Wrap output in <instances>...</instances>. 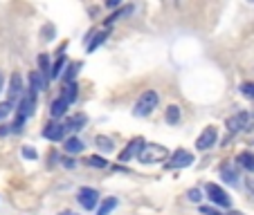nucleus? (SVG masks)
<instances>
[{"mask_svg": "<svg viewBox=\"0 0 254 215\" xmlns=\"http://www.w3.org/2000/svg\"><path fill=\"white\" fill-rule=\"evenodd\" d=\"M169 157H171V155H169V150L164 148V146L146 141L144 143V148H142V153L137 155V162H142V164H160V162H167Z\"/></svg>", "mask_w": 254, "mask_h": 215, "instance_id": "f257e3e1", "label": "nucleus"}, {"mask_svg": "<svg viewBox=\"0 0 254 215\" xmlns=\"http://www.w3.org/2000/svg\"><path fill=\"white\" fill-rule=\"evenodd\" d=\"M158 103H160L158 92H155V90H146V92H144V94L137 99V103H135L133 115H135V117H149L151 112L158 108Z\"/></svg>", "mask_w": 254, "mask_h": 215, "instance_id": "f03ea898", "label": "nucleus"}, {"mask_svg": "<svg viewBox=\"0 0 254 215\" xmlns=\"http://www.w3.org/2000/svg\"><path fill=\"white\" fill-rule=\"evenodd\" d=\"M77 202H79V206H81V209H86V211H95L97 206H99V191H97V188H90V186L79 188V193H77Z\"/></svg>", "mask_w": 254, "mask_h": 215, "instance_id": "7ed1b4c3", "label": "nucleus"}, {"mask_svg": "<svg viewBox=\"0 0 254 215\" xmlns=\"http://www.w3.org/2000/svg\"><path fill=\"white\" fill-rule=\"evenodd\" d=\"M205 193H207V197L211 200V204H214V206H221V209H230V206H232L230 195H227V193L223 191L218 184H207Z\"/></svg>", "mask_w": 254, "mask_h": 215, "instance_id": "20e7f679", "label": "nucleus"}, {"mask_svg": "<svg viewBox=\"0 0 254 215\" xmlns=\"http://www.w3.org/2000/svg\"><path fill=\"white\" fill-rule=\"evenodd\" d=\"M25 86H23V77L20 74H11V79H9V90H7V101H9L11 105H18V101L25 96Z\"/></svg>", "mask_w": 254, "mask_h": 215, "instance_id": "39448f33", "label": "nucleus"}, {"mask_svg": "<svg viewBox=\"0 0 254 215\" xmlns=\"http://www.w3.org/2000/svg\"><path fill=\"white\" fill-rule=\"evenodd\" d=\"M216 141H218V130H216V126H207V128L198 134L196 148L198 150H209V148L216 146Z\"/></svg>", "mask_w": 254, "mask_h": 215, "instance_id": "423d86ee", "label": "nucleus"}, {"mask_svg": "<svg viewBox=\"0 0 254 215\" xmlns=\"http://www.w3.org/2000/svg\"><path fill=\"white\" fill-rule=\"evenodd\" d=\"M167 162H169L167 168H187V166H191L193 164V155L189 153V150H185V148H178L176 153L167 159Z\"/></svg>", "mask_w": 254, "mask_h": 215, "instance_id": "0eeeda50", "label": "nucleus"}, {"mask_svg": "<svg viewBox=\"0 0 254 215\" xmlns=\"http://www.w3.org/2000/svg\"><path fill=\"white\" fill-rule=\"evenodd\" d=\"M65 134H67L65 124H59V119L50 121V124L43 128V137L50 139V141H63V139H65Z\"/></svg>", "mask_w": 254, "mask_h": 215, "instance_id": "6e6552de", "label": "nucleus"}, {"mask_svg": "<svg viewBox=\"0 0 254 215\" xmlns=\"http://www.w3.org/2000/svg\"><path fill=\"white\" fill-rule=\"evenodd\" d=\"M34 110H36V96L34 94H27L25 92V96L18 101V105H16V115L25 117V119H29V117L34 115Z\"/></svg>", "mask_w": 254, "mask_h": 215, "instance_id": "1a4fd4ad", "label": "nucleus"}, {"mask_svg": "<svg viewBox=\"0 0 254 215\" xmlns=\"http://www.w3.org/2000/svg\"><path fill=\"white\" fill-rule=\"evenodd\" d=\"M144 143H146V141H144V139H139V137H137V139H133V141H130L128 146H126V148L120 153V162H122V164H126V162H130V159H135L139 153H142Z\"/></svg>", "mask_w": 254, "mask_h": 215, "instance_id": "9d476101", "label": "nucleus"}, {"mask_svg": "<svg viewBox=\"0 0 254 215\" xmlns=\"http://www.w3.org/2000/svg\"><path fill=\"white\" fill-rule=\"evenodd\" d=\"M250 121V112H236L234 117H230L227 119V130L230 132H241V130H245V126H248Z\"/></svg>", "mask_w": 254, "mask_h": 215, "instance_id": "9b49d317", "label": "nucleus"}, {"mask_svg": "<svg viewBox=\"0 0 254 215\" xmlns=\"http://www.w3.org/2000/svg\"><path fill=\"white\" fill-rule=\"evenodd\" d=\"M221 179L225 184H232V186H239L241 184V175L234 168V164H223L221 166Z\"/></svg>", "mask_w": 254, "mask_h": 215, "instance_id": "f8f14e48", "label": "nucleus"}, {"mask_svg": "<svg viewBox=\"0 0 254 215\" xmlns=\"http://www.w3.org/2000/svg\"><path fill=\"white\" fill-rule=\"evenodd\" d=\"M67 108H70V103H67V99L63 94H59L57 99L50 103V115H52V119H61L63 115L67 112Z\"/></svg>", "mask_w": 254, "mask_h": 215, "instance_id": "ddd939ff", "label": "nucleus"}, {"mask_svg": "<svg viewBox=\"0 0 254 215\" xmlns=\"http://www.w3.org/2000/svg\"><path fill=\"white\" fill-rule=\"evenodd\" d=\"M83 148H86V143H83L79 137H74V134L63 139V150H65L67 155H77V153H81Z\"/></svg>", "mask_w": 254, "mask_h": 215, "instance_id": "4468645a", "label": "nucleus"}, {"mask_svg": "<svg viewBox=\"0 0 254 215\" xmlns=\"http://www.w3.org/2000/svg\"><path fill=\"white\" fill-rule=\"evenodd\" d=\"M83 126H86V115H74V117H70V119L65 121V130L70 134H77Z\"/></svg>", "mask_w": 254, "mask_h": 215, "instance_id": "2eb2a0df", "label": "nucleus"}, {"mask_svg": "<svg viewBox=\"0 0 254 215\" xmlns=\"http://www.w3.org/2000/svg\"><path fill=\"white\" fill-rule=\"evenodd\" d=\"M108 36H111V32H95V36H92L90 41H88V54H92L97 47H101V45L108 41Z\"/></svg>", "mask_w": 254, "mask_h": 215, "instance_id": "dca6fc26", "label": "nucleus"}, {"mask_svg": "<svg viewBox=\"0 0 254 215\" xmlns=\"http://www.w3.org/2000/svg\"><path fill=\"white\" fill-rule=\"evenodd\" d=\"M79 70H81V63H79V61L67 63V65H65V72H63V77H61L63 83H74V79H77Z\"/></svg>", "mask_w": 254, "mask_h": 215, "instance_id": "f3484780", "label": "nucleus"}, {"mask_svg": "<svg viewBox=\"0 0 254 215\" xmlns=\"http://www.w3.org/2000/svg\"><path fill=\"white\" fill-rule=\"evenodd\" d=\"M236 164H239L241 168H245V171L254 172V153H250V150L239 153V155H236Z\"/></svg>", "mask_w": 254, "mask_h": 215, "instance_id": "a211bd4d", "label": "nucleus"}, {"mask_svg": "<svg viewBox=\"0 0 254 215\" xmlns=\"http://www.w3.org/2000/svg\"><path fill=\"white\" fill-rule=\"evenodd\" d=\"M95 146L101 150V153H106V155H111L113 150H115V141H113L111 137H104V134L95 137Z\"/></svg>", "mask_w": 254, "mask_h": 215, "instance_id": "6ab92c4d", "label": "nucleus"}, {"mask_svg": "<svg viewBox=\"0 0 254 215\" xmlns=\"http://www.w3.org/2000/svg\"><path fill=\"white\" fill-rule=\"evenodd\" d=\"M65 56H57V61L52 63V70H50V79H61L63 77V72H65Z\"/></svg>", "mask_w": 254, "mask_h": 215, "instance_id": "aec40b11", "label": "nucleus"}, {"mask_svg": "<svg viewBox=\"0 0 254 215\" xmlns=\"http://www.w3.org/2000/svg\"><path fill=\"white\" fill-rule=\"evenodd\" d=\"M117 204H120V202H117V197H106V200L97 206V215H111L113 211H115Z\"/></svg>", "mask_w": 254, "mask_h": 215, "instance_id": "412c9836", "label": "nucleus"}, {"mask_svg": "<svg viewBox=\"0 0 254 215\" xmlns=\"http://www.w3.org/2000/svg\"><path fill=\"white\" fill-rule=\"evenodd\" d=\"M61 94L65 96L67 103L72 105L74 101H77V96H79V86H77V83H65V87L61 90Z\"/></svg>", "mask_w": 254, "mask_h": 215, "instance_id": "4be33fe9", "label": "nucleus"}, {"mask_svg": "<svg viewBox=\"0 0 254 215\" xmlns=\"http://www.w3.org/2000/svg\"><path fill=\"white\" fill-rule=\"evenodd\" d=\"M164 119H167L169 126H178L180 124V108L178 105H169L167 112H164Z\"/></svg>", "mask_w": 254, "mask_h": 215, "instance_id": "5701e85b", "label": "nucleus"}, {"mask_svg": "<svg viewBox=\"0 0 254 215\" xmlns=\"http://www.w3.org/2000/svg\"><path fill=\"white\" fill-rule=\"evenodd\" d=\"M130 14H133V7H120V9H117L115 11V14H111V16H108V18H106L104 20V23L106 25H113V23H115V20H120V18H124V16H130Z\"/></svg>", "mask_w": 254, "mask_h": 215, "instance_id": "b1692460", "label": "nucleus"}, {"mask_svg": "<svg viewBox=\"0 0 254 215\" xmlns=\"http://www.w3.org/2000/svg\"><path fill=\"white\" fill-rule=\"evenodd\" d=\"M50 70H52V65H50V56L48 54H41L39 56V72L43 74V77L50 79ZM50 81H52V79H50Z\"/></svg>", "mask_w": 254, "mask_h": 215, "instance_id": "393cba45", "label": "nucleus"}, {"mask_svg": "<svg viewBox=\"0 0 254 215\" xmlns=\"http://www.w3.org/2000/svg\"><path fill=\"white\" fill-rule=\"evenodd\" d=\"M86 164L92 168H108V162H106L101 155H90V157L86 159Z\"/></svg>", "mask_w": 254, "mask_h": 215, "instance_id": "a878e982", "label": "nucleus"}, {"mask_svg": "<svg viewBox=\"0 0 254 215\" xmlns=\"http://www.w3.org/2000/svg\"><path fill=\"white\" fill-rule=\"evenodd\" d=\"M241 94L245 96V99H250V101H254V81H245V83H241Z\"/></svg>", "mask_w": 254, "mask_h": 215, "instance_id": "bb28decb", "label": "nucleus"}, {"mask_svg": "<svg viewBox=\"0 0 254 215\" xmlns=\"http://www.w3.org/2000/svg\"><path fill=\"white\" fill-rule=\"evenodd\" d=\"M187 200L193 202V204H198V202L202 200V191H200V188H189V191H187Z\"/></svg>", "mask_w": 254, "mask_h": 215, "instance_id": "cd10ccee", "label": "nucleus"}, {"mask_svg": "<svg viewBox=\"0 0 254 215\" xmlns=\"http://www.w3.org/2000/svg\"><path fill=\"white\" fill-rule=\"evenodd\" d=\"M20 155H23L25 159H39V150L32 148V146H23V150H20Z\"/></svg>", "mask_w": 254, "mask_h": 215, "instance_id": "c85d7f7f", "label": "nucleus"}, {"mask_svg": "<svg viewBox=\"0 0 254 215\" xmlns=\"http://www.w3.org/2000/svg\"><path fill=\"white\" fill-rule=\"evenodd\" d=\"M54 36H57V29H54V25H45V27H43V41H48V43H50Z\"/></svg>", "mask_w": 254, "mask_h": 215, "instance_id": "c756f323", "label": "nucleus"}, {"mask_svg": "<svg viewBox=\"0 0 254 215\" xmlns=\"http://www.w3.org/2000/svg\"><path fill=\"white\" fill-rule=\"evenodd\" d=\"M11 110H14V105H11V103H9V101H2V103H0V121L5 119V117H7V115H9V112H11Z\"/></svg>", "mask_w": 254, "mask_h": 215, "instance_id": "7c9ffc66", "label": "nucleus"}, {"mask_svg": "<svg viewBox=\"0 0 254 215\" xmlns=\"http://www.w3.org/2000/svg\"><path fill=\"white\" fill-rule=\"evenodd\" d=\"M200 213L202 215H223L218 211V206H200Z\"/></svg>", "mask_w": 254, "mask_h": 215, "instance_id": "2f4dec72", "label": "nucleus"}, {"mask_svg": "<svg viewBox=\"0 0 254 215\" xmlns=\"http://www.w3.org/2000/svg\"><path fill=\"white\" fill-rule=\"evenodd\" d=\"M122 2H124V0H104L106 9H120V7H122Z\"/></svg>", "mask_w": 254, "mask_h": 215, "instance_id": "473e14b6", "label": "nucleus"}, {"mask_svg": "<svg viewBox=\"0 0 254 215\" xmlns=\"http://www.w3.org/2000/svg\"><path fill=\"white\" fill-rule=\"evenodd\" d=\"M63 166H65V168H74V166H77V162H74V157H65V159H63Z\"/></svg>", "mask_w": 254, "mask_h": 215, "instance_id": "72a5a7b5", "label": "nucleus"}, {"mask_svg": "<svg viewBox=\"0 0 254 215\" xmlns=\"http://www.w3.org/2000/svg\"><path fill=\"white\" fill-rule=\"evenodd\" d=\"M2 87H5V77L0 74V92H2Z\"/></svg>", "mask_w": 254, "mask_h": 215, "instance_id": "f704fd0d", "label": "nucleus"}, {"mask_svg": "<svg viewBox=\"0 0 254 215\" xmlns=\"http://www.w3.org/2000/svg\"><path fill=\"white\" fill-rule=\"evenodd\" d=\"M227 215H243V213H239V211H232V213H227Z\"/></svg>", "mask_w": 254, "mask_h": 215, "instance_id": "c9c22d12", "label": "nucleus"}, {"mask_svg": "<svg viewBox=\"0 0 254 215\" xmlns=\"http://www.w3.org/2000/svg\"><path fill=\"white\" fill-rule=\"evenodd\" d=\"M61 215H72V213H61Z\"/></svg>", "mask_w": 254, "mask_h": 215, "instance_id": "e433bc0d", "label": "nucleus"}, {"mask_svg": "<svg viewBox=\"0 0 254 215\" xmlns=\"http://www.w3.org/2000/svg\"><path fill=\"white\" fill-rule=\"evenodd\" d=\"M250 2H254V0H250Z\"/></svg>", "mask_w": 254, "mask_h": 215, "instance_id": "4c0bfd02", "label": "nucleus"}, {"mask_svg": "<svg viewBox=\"0 0 254 215\" xmlns=\"http://www.w3.org/2000/svg\"><path fill=\"white\" fill-rule=\"evenodd\" d=\"M252 117H254V112H252Z\"/></svg>", "mask_w": 254, "mask_h": 215, "instance_id": "58836bf2", "label": "nucleus"}, {"mask_svg": "<svg viewBox=\"0 0 254 215\" xmlns=\"http://www.w3.org/2000/svg\"><path fill=\"white\" fill-rule=\"evenodd\" d=\"M178 2H180V0H178Z\"/></svg>", "mask_w": 254, "mask_h": 215, "instance_id": "ea45409f", "label": "nucleus"}, {"mask_svg": "<svg viewBox=\"0 0 254 215\" xmlns=\"http://www.w3.org/2000/svg\"><path fill=\"white\" fill-rule=\"evenodd\" d=\"M72 215H74V213H72Z\"/></svg>", "mask_w": 254, "mask_h": 215, "instance_id": "a19ab883", "label": "nucleus"}]
</instances>
